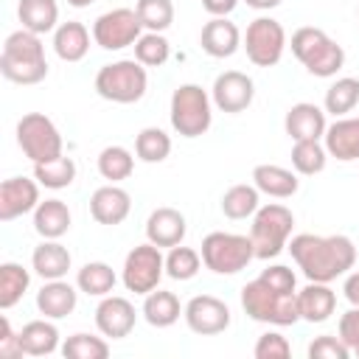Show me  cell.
Instances as JSON below:
<instances>
[{
  "mask_svg": "<svg viewBox=\"0 0 359 359\" xmlns=\"http://www.w3.org/2000/svg\"><path fill=\"white\" fill-rule=\"evenodd\" d=\"M17 143L31 163H45L62 154V135L42 112H28L17 121Z\"/></svg>",
  "mask_w": 359,
  "mask_h": 359,
  "instance_id": "9",
  "label": "cell"
},
{
  "mask_svg": "<svg viewBox=\"0 0 359 359\" xmlns=\"http://www.w3.org/2000/svg\"><path fill=\"white\" fill-rule=\"evenodd\" d=\"M199 45L213 59H227L241 48V31L227 17H213L199 34Z\"/></svg>",
  "mask_w": 359,
  "mask_h": 359,
  "instance_id": "18",
  "label": "cell"
},
{
  "mask_svg": "<svg viewBox=\"0 0 359 359\" xmlns=\"http://www.w3.org/2000/svg\"><path fill=\"white\" fill-rule=\"evenodd\" d=\"M171 56V45L163 34L157 31H149V34H140V39L135 42V59L143 65V67H160L165 65Z\"/></svg>",
  "mask_w": 359,
  "mask_h": 359,
  "instance_id": "39",
  "label": "cell"
},
{
  "mask_svg": "<svg viewBox=\"0 0 359 359\" xmlns=\"http://www.w3.org/2000/svg\"><path fill=\"white\" fill-rule=\"evenodd\" d=\"M250 8H258V11H269V8H275V6H280L283 0H244Z\"/></svg>",
  "mask_w": 359,
  "mask_h": 359,
  "instance_id": "50",
  "label": "cell"
},
{
  "mask_svg": "<svg viewBox=\"0 0 359 359\" xmlns=\"http://www.w3.org/2000/svg\"><path fill=\"white\" fill-rule=\"evenodd\" d=\"M135 171V157L129 149L123 146H107L101 154H98V174L109 182H121V180H129Z\"/></svg>",
  "mask_w": 359,
  "mask_h": 359,
  "instance_id": "37",
  "label": "cell"
},
{
  "mask_svg": "<svg viewBox=\"0 0 359 359\" xmlns=\"http://www.w3.org/2000/svg\"><path fill=\"white\" fill-rule=\"evenodd\" d=\"M252 353H255V359H286V356L292 353V345L286 342L283 334H278V331H266V334L258 337Z\"/></svg>",
  "mask_w": 359,
  "mask_h": 359,
  "instance_id": "43",
  "label": "cell"
},
{
  "mask_svg": "<svg viewBox=\"0 0 359 359\" xmlns=\"http://www.w3.org/2000/svg\"><path fill=\"white\" fill-rule=\"evenodd\" d=\"M73 8H84V6H90V3H95V0H67Z\"/></svg>",
  "mask_w": 359,
  "mask_h": 359,
  "instance_id": "51",
  "label": "cell"
},
{
  "mask_svg": "<svg viewBox=\"0 0 359 359\" xmlns=\"http://www.w3.org/2000/svg\"><path fill=\"white\" fill-rule=\"evenodd\" d=\"M252 95H255V84L241 70H224V73H219L216 81H213V90H210L213 104L222 112H230V115L244 112L252 104Z\"/></svg>",
  "mask_w": 359,
  "mask_h": 359,
  "instance_id": "14",
  "label": "cell"
},
{
  "mask_svg": "<svg viewBox=\"0 0 359 359\" xmlns=\"http://www.w3.org/2000/svg\"><path fill=\"white\" fill-rule=\"evenodd\" d=\"M286 250L292 252L300 272L317 283H331L356 264V247L348 236L300 233L286 244Z\"/></svg>",
  "mask_w": 359,
  "mask_h": 359,
  "instance_id": "1",
  "label": "cell"
},
{
  "mask_svg": "<svg viewBox=\"0 0 359 359\" xmlns=\"http://www.w3.org/2000/svg\"><path fill=\"white\" fill-rule=\"evenodd\" d=\"M185 230H188L185 216L177 208H157L146 219V238L151 244H157V247H168L171 250V247L182 244Z\"/></svg>",
  "mask_w": 359,
  "mask_h": 359,
  "instance_id": "20",
  "label": "cell"
},
{
  "mask_svg": "<svg viewBox=\"0 0 359 359\" xmlns=\"http://www.w3.org/2000/svg\"><path fill=\"white\" fill-rule=\"evenodd\" d=\"M34 180L50 191H62L76 180V163L73 157H65V154L45 163H34Z\"/></svg>",
  "mask_w": 359,
  "mask_h": 359,
  "instance_id": "32",
  "label": "cell"
},
{
  "mask_svg": "<svg viewBox=\"0 0 359 359\" xmlns=\"http://www.w3.org/2000/svg\"><path fill=\"white\" fill-rule=\"evenodd\" d=\"M76 303H79V292L62 278L59 280H45V286L36 292V309L48 320H62V317L73 314Z\"/></svg>",
  "mask_w": 359,
  "mask_h": 359,
  "instance_id": "23",
  "label": "cell"
},
{
  "mask_svg": "<svg viewBox=\"0 0 359 359\" xmlns=\"http://www.w3.org/2000/svg\"><path fill=\"white\" fill-rule=\"evenodd\" d=\"M140 17L135 8H112L93 22V39L104 50H121L140 39Z\"/></svg>",
  "mask_w": 359,
  "mask_h": 359,
  "instance_id": "12",
  "label": "cell"
},
{
  "mask_svg": "<svg viewBox=\"0 0 359 359\" xmlns=\"http://www.w3.org/2000/svg\"><path fill=\"white\" fill-rule=\"evenodd\" d=\"M255 258L250 236L238 233H208L202 238V264L216 275H236Z\"/></svg>",
  "mask_w": 359,
  "mask_h": 359,
  "instance_id": "8",
  "label": "cell"
},
{
  "mask_svg": "<svg viewBox=\"0 0 359 359\" xmlns=\"http://www.w3.org/2000/svg\"><path fill=\"white\" fill-rule=\"evenodd\" d=\"M348 356H351V348L331 334H323L309 345V359H348Z\"/></svg>",
  "mask_w": 359,
  "mask_h": 359,
  "instance_id": "44",
  "label": "cell"
},
{
  "mask_svg": "<svg viewBox=\"0 0 359 359\" xmlns=\"http://www.w3.org/2000/svg\"><path fill=\"white\" fill-rule=\"evenodd\" d=\"M149 76L137 59H121L104 65L95 73V93L112 104H135L146 95Z\"/></svg>",
  "mask_w": 359,
  "mask_h": 359,
  "instance_id": "5",
  "label": "cell"
},
{
  "mask_svg": "<svg viewBox=\"0 0 359 359\" xmlns=\"http://www.w3.org/2000/svg\"><path fill=\"white\" fill-rule=\"evenodd\" d=\"M241 309L255 323H269V325H294L300 320L297 292L294 294L278 292L269 283H264L261 278L250 280L241 289Z\"/></svg>",
  "mask_w": 359,
  "mask_h": 359,
  "instance_id": "4",
  "label": "cell"
},
{
  "mask_svg": "<svg viewBox=\"0 0 359 359\" xmlns=\"http://www.w3.org/2000/svg\"><path fill=\"white\" fill-rule=\"evenodd\" d=\"M135 11H137L140 25H143L146 31L163 34V31L171 28V22H174V3H171V0H137Z\"/></svg>",
  "mask_w": 359,
  "mask_h": 359,
  "instance_id": "41",
  "label": "cell"
},
{
  "mask_svg": "<svg viewBox=\"0 0 359 359\" xmlns=\"http://www.w3.org/2000/svg\"><path fill=\"white\" fill-rule=\"evenodd\" d=\"M28 283H31V275L22 264H14V261L0 264V309L17 306L28 292Z\"/></svg>",
  "mask_w": 359,
  "mask_h": 359,
  "instance_id": "33",
  "label": "cell"
},
{
  "mask_svg": "<svg viewBox=\"0 0 359 359\" xmlns=\"http://www.w3.org/2000/svg\"><path fill=\"white\" fill-rule=\"evenodd\" d=\"M188 328L199 337H213V334H222L227 325H230V309L224 300L213 297V294H196L185 303V311H182Z\"/></svg>",
  "mask_w": 359,
  "mask_h": 359,
  "instance_id": "13",
  "label": "cell"
},
{
  "mask_svg": "<svg viewBox=\"0 0 359 359\" xmlns=\"http://www.w3.org/2000/svg\"><path fill=\"white\" fill-rule=\"evenodd\" d=\"M325 160H328V151L320 140H294L292 146V165L297 174L303 177H314L325 168Z\"/></svg>",
  "mask_w": 359,
  "mask_h": 359,
  "instance_id": "36",
  "label": "cell"
},
{
  "mask_svg": "<svg viewBox=\"0 0 359 359\" xmlns=\"http://www.w3.org/2000/svg\"><path fill=\"white\" fill-rule=\"evenodd\" d=\"M115 283H118V275H115V269H112L109 264H104V261H90V264H84V266L79 269V275H76L79 292H84V294H90V297H107V294L115 289Z\"/></svg>",
  "mask_w": 359,
  "mask_h": 359,
  "instance_id": "31",
  "label": "cell"
},
{
  "mask_svg": "<svg viewBox=\"0 0 359 359\" xmlns=\"http://www.w3.org/2000/svg\"><path fill=\"white\" fill-rule=\"evenodd\" d=\"M182 311H185V309L180 306V297H177L174 292H165V289H154V292H149L146 300H143V317H146V323L154 325V328H168V325H174Z\"/></svg>",
  "mask_w": 359,
  "mask_h": 359,
  "instance_id": "30",
  "label": "cell"
},
{
  "mask_svg": "<svg viewBox=\"0 0 359 359\" xmlns=\"http://www.w3.org/2000/svg\"><path fill=\"white\" fill-rule=\"evenodd\" d=\"M135 154L143 163H163L171 154V137L157 126H146L135 137Z\"/></svg>",
  "mask_w": 359,
  "mask_h": 359,
  "instance_id": "38",
  "label": "cell"
},
{
  "mask_svg": "<svg viewBox=\"0 0 359 359\" xmlns=\"http://www.w3.org/2000/svg\"><path fill=\"white\" fill-rule=\"evenodd\" d=\"M292 53L317 79H331L345 65L342 45L331 39L323 28H311V25H303L292 34Z\"/></svg>",
  "mask_w": 359,
  "mask_h": 359,
  "instance_id": "3",
  "label": "cell"
},
{
  "mask_svg": "<svg viewBox=\"0 0 359 359\" xmlns=\"http://www.w3.org/2000/svg\"><path fill=\"white\" fill-rule=\"evenodd\" d=\"M62 353L67 359H107L109 345H107V339L93 337V334H73L65 339Z\"/></svg>",
  "mask_w": 359,
  "mask_h": 359,
  "instance_id": "42",
  "label": "cell"
},
{
  "mask_svg": "<svg viewBox=\"0 0 359 359\" xmlns=\"http://www.w3.org/2000/svg\"><path fill=\"white\" fill-rule=\"evenodd\" d=\"M53 50L62 62H81L90 50V31L76 22V20H67L62 25H56L53 31Z\"/></svg>",
  "mask_w": 359,
  "mask_h": 359,
  "instance_id": "26",
  "label": "cell"
},
{
  "mask_svg": "<svg viewBox=\"0 0 359 359\" xmlns=\"http://www.w3.org/2000/svg\"><path fill=\"white\" fill-rule=\"evenodd\" d=\"M283 126H286V135L292 140H320L325 135V129H328L325 109H320L317 104L300 101V104L289 107Z\"/></svg>",
  "mask_w": 359,
  "mask_h": 359,
  "instance_id": "19",
  "label": "cell"
},
{
  "mask_svg": "<svg viewBox=\"0 0 359 359\" xmlns=\"http://www.w3.org/2000/svg\"><path fill=\"white\" fill-rule=\"evenodd\" d=\"M323 137H325V151L339 163L359 160V118H337Z\"/></svg>",
  "mask_w": 359,
  "mask_h": 359,
  "instance_id": "21",
  "label": "cell"
},
{
  "mask_svg": "<svg viewBox=\"0 0 359 359\" xmlns=\"http://www.w3.org/2000/svg\"><path fill=\"white\" fill-rule=\"evenodd\" d=\"M356 104H359V79L353 76H342L325 90V112H331L334 118H345Z\"/></svg>",
  "mask_w": 359,
  "mask_h": 359,
  "instance_id": "35",
  "label": "cell"
},
{
  "mask_svg": "<svg viewBox=\"0 0 359 359\" xmlns=\"http://www.w3.org/2000/svg\"><path fill=\"white\" fill-rule=\"evenodd\" d=\"M236 6H238V0H202V8L210 17H227Z\"/></svg>",
  "mask_w": 359,
  "mask_h": 359,
  "instance_id": "48",
  "label": "cell"
},
{
  "mask_svg": "<svg viewBox=\"0 0 359 359\" xmlns=\"http://www.w3.org/2000/svg\"><path fill=\"white\" fill-rule=\"evenodd\" d=\"M264 283H269L272 289H278V292H286V294H294V286H297V278H294V272L289 269V266H283V264H272V266H266L261 275H258Z\"/></svg>",
  "mask_w": 359,
  "mask_h": 359,
  "instance_id": "45",
  "label": "cell"
},
{
  "mask_svg": "<svg viewBox=\"0 0 359 359\" xmlns=\"http://www.w3.org/2000/svg\"><path fill=\"white\" fill-rule=\"evenodd\" d=\"M135 320H137L135 306H132L126 297H118V294H107V297L98 303V309H95V325H98V331H101L104 337H109V339H123V337H129L132 328H135Z\"/></svg>",
  "mask_w": 359,
  "mask_h": 359,
  "instance_id": "16",
  "label": "cell"
},
{
  "mask_svg": "<svg viewBox=\"0 0 359 359\" xmlns=\"http://www.w3.org/2000/svg\"><path fill=\"white\" fill-rule=\"evenodd\" d=\"M258 188L255 185H233L224 191L222 196V213L227 219H247V216H255V210L261 208V199H258Z\"/></svg>",
  "mask_w": 359,
  "mask_h": 359,
  "instance_id": "34",
  "label": "cell"
},
{
  "mask_svg": "<svg viewBox=\"0 0 359 359\" xmlns=\"http://www.w3.org/2000/svg\"><path fill=\"white\" fill-rule=\"evenodd\" d=\"M342 292H345V297H348V303H351V306H359V269H356L353 275H348V278H345Z\"/></svg>",
  "mask_w": 359,
  "mask_h": 359,
  "instance_id": "49",
  "label": "cell"
},
{
  "mask_svg": "<svg viewBox=\"0 0 359 359\" xmlns=\"http://www.w3.org/2000/svg\"><path fill=\"white\" fill-rule=\"evenodd\" d=\"M0 73L14 84H39L48 76V59L39 34L25 28L8 34L0 53Z\"/></svg>",
  "mask_w": 359,
  "mask_h": 359,
  "instance_id": "2",
  "label": "cell"
},
{
  "mask_svg": "<svg viewBox=\"0 0 359 359\" xmlns=\"http://www.w3.org/2000/svg\"><path fill=\"white\" fill-rule=\"evenodd\" d=\"M210 95L199 84H180L171 93V126L182 137H199L210 129L213 109H210Z\"/></svg>",
  "mask_w": 359,
  "mask_h": 359,
  "instance_id": "7",
  "label": "cell"
},
{
  "mask_svg": "<svg viewBox=\"0 0 359 359\" xmlns=\"http://www.w3.org/2000/svg\"><path fill=\"white\" fill-rule=\"evenodd\" d=\"M73 258H70V250L65 244H59L56 238H45L39 247H34V255H31V266L34 272L42 278V280H59L67 275Z\"/></svg>",
  "mask_w": 359,
  "mask_h": 359,
  "instance_id": "24",
  "label": "cell"
},
{
  "mask_svg": "<svg viewBox=\"0 0 359 359\" xmlns=\"http://www.w3.org/2000/svg\"><path fill=\"white\" fill-rule=\"evenodd\" d=\"M17 17H20V22H22L25 31L42 36L48 31H56L59 6H56V0H20Z\"/></svg>",
  "mask_w": 359,
  "mask_h": 359,
  "instance_id": "29",
  "label": "cell"
},
{
  "mask_svg": "<svg viewBox=\"0 0 359 359\" xmlns=\"http://www.w3.org/2000/svg\"><path fill=\"white\" fill-rule=\"evenodd\" d=\"M339 339L351 348V353L359 348V306L348 309V311L339 317Z\"/></svg>",
  "mask_w": 359,
  "mask_h": 359,
  "instance_id": "46",
  "label": "cell"
},
{
  "mask_svg": "<svg viewBox=\"0 0 359 359\" xmlns=\"http://www.w3.org/2000/svg\"><path fill=\"white\" fill-rule=\"evenodd\" d=\"M353 353H356V356H359V348H356V351H353Z\"/></svg>",
  "mask_w": 359,
  "mask_h": 359,
  "instance_id": "52",
  "label": "cell"
},
{
  "mask_svg": "<svg viewBox=\"0 0 359 359\" xmlns=\"http://www.w3.org/2000/svg\"><path fill=\"white\" fill-rule=\"evenodd\" d=\"M337 309V292L328 283L309 280L306 289L297 292V311L306 323H325Z\"/></svg>",
  "mask_w": 359,
  "mask_h": 359,
  "instance_id": "22",
  "label": "cell"
},
{
  "mask_svg": "<svg viewBox=\"0 0 359 359\" xmlns=\"http://www.w3.org/2000/svg\"><path fill=\"white\" fill-rule=\"evenodd\" d=\"M0 356L6 359H17L22 356V345H20V331L11 328L8 317L0 320Z\"/></svg>",
  "mask_w": 359,
  "mask_h": 359,
  "instance_id": "47",
  "label": "cell"
},
{
  "mask_svg": "<svg viewBox=\"0 0 359 359\" xmlns=\"http://www.w3.org/2000/svg\"><path fill=\"white\" fill-rule=\"evenodd\" d=\"M252 185L275 199H286L292 194H297V174L283 168V165H272V163H261L252 168Z\"/></svg>",
  "mask_w": 359,
  "mask_h": 359,
  "instance_id": "25",
  "label": "cell"
},
{
  "mask_svg": "<svg viewBox=\"0 0 359 359\" xmlns=\"http://www.w3.org/2000/svg\"><path fill=\"white\" fill-rule=\"evenodd\" d=\"M129 210H132V196H129L123 188H118L115 182L101 185V188L93 191V196H90V216H93L98 224L115 227V224H121V222L129 216Z\"/></svg>",
  "mask_w": 359,
  "mask_h": 359,
  "instance_id": "17",
  "label": "cell"
},
{
  "mask_svg": "<svg viewBox=\"0 0 359 359\" xmlns=\"http://www.w3.org/2000/svg\"><path fill=\"white\" fill-rule=\"evenodd\" d=\"M20 345L25 356H48L59 348V328L45 317V320H31L20 331Z\"/></svg>",
  "mask_w": 359,
  "mask_h": 359,
  "instance_id": "27",
  "label": "cell"
},
{
  "mask_svg": "<svg viewBox=\"0 0 359 359\" xmlns=\"http://www.w3.org/2000/svg\"><path fill=\"white\" fill-rule=\"evenodd\" d=\"M202 266V255L194 247H171L165 255V275L174 280H191Z\"/></svg>",
  "mask_w": 359,
  "mask_h": 359,
  "instance_id": "40",
  "label": "cell"
},
{
  "mask_svg": "<svg viewBox=\"0 0 359 359\" xmlns=\"http://www.w3.org/2000/svg\"><path fill=\"white\" fill-rule=\"evenodd\" d=\"M34 230L42 238H62L70 230V208L62 199H45L34 210Z\"/></svg>",
  "mask_w": 359,
  "mask_h": 359,
  "instance_id": "28",
  "label": "cell"
},
{
  "mask_svg": "<svg viewBox=\"0 0 359 359\" xmlns=\"http://www.w3.org/2000/svg\"><path fill=\"white\" fill-rule=\"evenodd\" d=\"M39 205V182L28 177H8L0 185V222H14Z\"/></svg>",
  "mask_w": 359,
  "mask_h": 359,
  "instance_id": "15",
  "label": "cell"
},
{
  "mask_svg": "<svg viewBox=\"0 0 359 359\" xmlns=\"http://www.w3.org/2000/svg\"><path fill=\"white\" fill-rule=\"evenodd\" d=\"M165 275V258L160 252L157 244L146 241V244H137L129 250L126 261H123V272H121V280L129 292L135 294H149L160 286V278Z\"/></svg>",
  "mask_w": 359,
  "mask_h": 359,
  "instance_id": "10",
  "label": "cell"
},
{
  "mask_svg": "<svg viewBox=\"0 0 359 359\" xmlns=\"http://www.w3.org/2000/svg\"><path fill=\"white\" fill-rule=\"evenodd\" d=\"M292 227H294V216L286 205H278V202H269V205H261L252 216V230H250V238H252V247H255V258L261 261H269L275 255H280L289 244V236H292Z\"/></svg>",
  "mask_w": 359,
  "mask_h": 359,
  "instance_id": "6",
  "label": "cell"
},
{
  "mask_svg": "<svg viewBox=\"0 0 359 359\" xmlns=\"http://www.w3.org/2000/svg\"><path fill=\"white\" fill-rule=\"evenodd\" d=\"M244 50L247 59L258 67H272L280 62L283 50H286V31L278 20L272 17H255L247 25L244 34Z\"/></svg>",
  "mask_w": 359,
  "mask_h": 359,
  "instance_id": "11",
  "label": "cell"
}]
</instances>
